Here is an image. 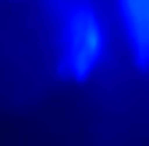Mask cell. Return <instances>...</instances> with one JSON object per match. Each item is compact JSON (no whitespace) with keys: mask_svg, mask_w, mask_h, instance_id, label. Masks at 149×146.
<instances>
[{"mask_svg":"<svg viewBox=\"0 0 149 146\" xmlns=\"http://www.w3.org/2000/svg\"><path fill=\"white\" fill-rule=\"evenodd\" d=\"M57 35L58 72L85 82L108 65L117 26L110 0H46Z\"/></svg>","mask_w":149,"mask_h":146,"instance_id":"6da1fadb","label":"cell"},{"mask_svg":"<svg viewBox=\"0 0 149 146\" xmlns=\"http://www.w3.org/2000/svg\"><path fill=\"white\" fill-rule=\"evenodd\" d=\"M131 59L149 76V0H110Z\"/></svg>","mask_w":149,"mask_h":146,"instance_id":"7a4b0ae2","label":"cell"}]
</instances>
